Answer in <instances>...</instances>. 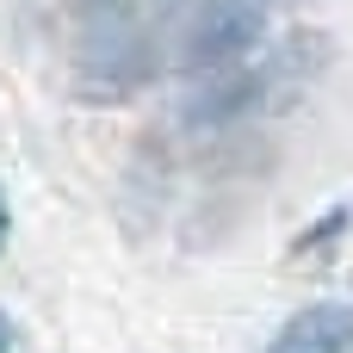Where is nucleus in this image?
Returning a JSON list of instances; mask_svg holds the SVG:
<instances>
[{
    "instance_id": "20e7f679",
    "label": "nucleus",
    "mask_w": 353,
    "mask_h": 353,
    "mask_svg": "<svg viewBox=\"0 0 353 353\" xmlns=\"http://www.w3.org/2000/svg\"><path fill=\"white\" fill-rule=\"evenodd\" d=\"M6 230H12V217H6V192H0V248H6Z\"/></svg>"
},
{
    "instance_id": "f03ea898",
    "label": "nucleus",
    "mask_w": 353,
    "mask_h": 353,
    "mask_svg": "<svg viewBox=\"0 0 353 353\" xmlns=\"http://www.w3.org/2000/svg\"><path fill=\"white\" fill-rule=\"evenodd\" d=\"M267 353H353V304H341V298L304 304V310L267 341Z\"/></svg>"
},
{
    "instance_id": "7ed1b4c3",
    "label": "nucleus",
    "mask_w": 353,
    "mask_h": 353,
    "mask_svg": "<svg viewBox=\"0 0 353 353\" xmlns=\"http://www.w3.org/2000/svg\"><path fill=\"white\" fill-rule=\"evenodd\" d=\"M12 341H19V329H12V316L0 310V353H12Z\"/></svg>"
},
{
    "instance_id": "f257e3e1",
    "label": "nucleus",
    "mask_w": 353,
    "mask_h": 353,
    "mask_svg": "<svg viewBox=\"0 0 353 353\" xmlns=\"http://www.w3.org/2000/svg\"><path fill=\"white\" fill-rule=\"evenodd\" d=\"M267 25H273L267 0H199L180 31V43H186L180 62L186 68H236L248 50L267 43Z\"/></svg>"
}]
</instances>
